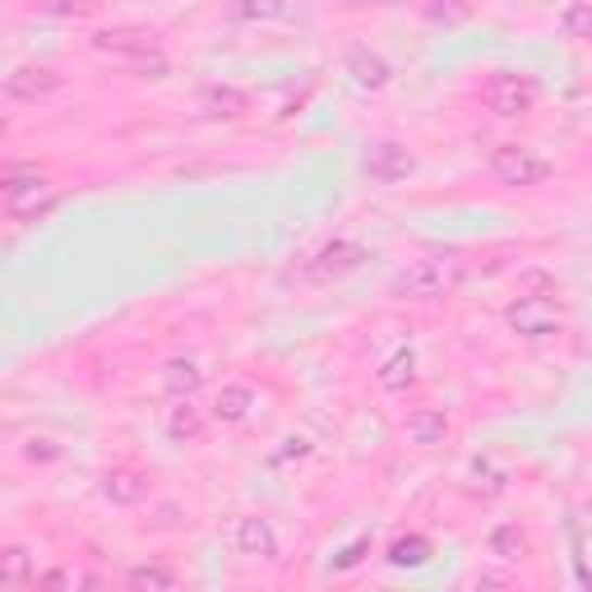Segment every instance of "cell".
<instances>
[{"label": "cell", "instance_id": "cell-15", "mask_svg": "<svg viewBox=\"0 0 592 592\" xmlns=\"http://www.w3.org/2000/svg\"><path fill=\"white\" fill-rule=\"evenodd\" d=\"M408 440L412 445H422V449H435V445H445L449 440V416L440 408H416L408 412Z\"/></svg>", "mask_w": 592, "mask_h": 592}, {"label": "cell", "instance_id": "cell-23", "mask_svg": "<svg viewBox=\"0 0 592 592\" xmlns=\"http://www.w3.org/2000/svg\"><path fill=\"white\" fill-rule=\"evenodd\" d=\"M0 583H5V588L38 583V569H33V555L24 546H5V551H0Z\"/></svg>", "mask_w": 592, "mask_h": 592}, {"label": "cell", "instance_id": "cell-25", "mask_svg": "<svg viewBox=\"0 0 592 592\" xmlns=\"http://www.w3.org/2000/svg\"><path fill=\"white\" fill-rule=\"evenodd\" d=\"M426 20L430 24H445V28H454V24H467L473 20V5L467 0H426Z\"/></svg>", "mask_w": 592, "mask_h": 592}, {"label": "cell", "instance_id": "cell-10", "mask_svg": "<svg viewBox=\"0 0 592 592\" xmlns=\"http://www.w3.org/2000/svg\"><path fill=\"white\" fill-rule=\"evenodd\" d=\"M232 546L236 555H246V561H278V532L269 518H259V514H241L236 524H232Z\"/></svg>", "mask_w": 592, "mask_h": 592}, {"label": "cell", "instance_id": "cell-20", "mask_svg": "<svg viewBox=\"0 0 592 592\" xmlns=\"http://www.w3.org/2000/svg\"><path fill=\"white\" fill-rule=\"evenodd\" d=\"M430 537H422V532H408V537H394L389 542V551H385V561L394 565V569H416V565H426L430 561Z\"/></svg>", "mask_w": 592, "mask_h": 592}, {"label": "cell", "instance_id": "cell-9", "mask_svg": "<svg viewBox=\"0 0 592 592\" xmlns=\"http://www.w3.org/2000/svg\"><path fill=\"white\" fill-rule=\"evenodd\" d=\"M61 75L51 65H20L5 75V98L10 102H47L61 93Z\"/></svg>", "mask_w": 592, "mask_h": 592}, {"label": "cell", "instance_id": "cell-3", "mask_svg": "<svg viewBox=\"0 0 592 592\" xmlns=\"http://www.w3.org/2000/svg\"><path fill=\"white\" fill-rule=\"evenodd\" d=\"M486 171L500 181V185H510V190H537V185H546L551 181V158H542L537 149L528 144H496L491 149V158H486Z\"/></svg>", "mask_w": 592, "mask_h": 592}, {"label": "cell", "instance_id": "cell-2", "mask_svg": "<svg viewBox=\"0 0 592 592\" xmlns=\"http://www.w3.org/2000/svg\"><path fill=\"white\" fill-rule=\"evenodd\" d=\"M0 190H5V214L10 222H38L42 214H51L56 208V185L47 181V171L38 163H10L5 167V181H0Z\"/></svg>", "mask_w": 592, "mask_h": 592}, {"label": "cell", "instance_id": "cell-28", "mask_svg": "<svg viewBox=\"0 0 592 592\" xmlns=\"http://www.w3.org/2000/svg\"><path fill=\"white\" fill-rule=\"evenodd\" d=\"M365 551H371V542H365V537H361V542H352V546H347V551L338 555V561H334V569H352V565L361 561Z\"/></svg>", "mask_w": 592, "mask_h": 592}, {"label": "cell", "instance_id": "cell-17", "mask_svg": "<svg viewBox=\"0 0 592 592\" xmlns=\"http://www.w3.org/2000/svg\"><path fill=\"white\" fill-rule=\"evenodd\" d=\"M204 385V371H200V361H190V357H171L163 365V394L171 398H195Z\"/></svg>", "mask_w": 592, "mask_h": 592}, {"label": "cell", "instance_id": "cell-11", "mask_svg": "<svg viewBox=\"0 0 592 592\" xmlns=\"http://www.w3.org/2000/svg\"><path fill=\"white\" fill-rule=\"evenodd\" d=\"M347 75H352L357 89L379 93V89H389V83H394V65L379 56V51H371V47H352V51H347Z\"/></svg>", "mask_w": 592, "mask_h": 592}, {"label": "cell", "instance_id": "cell-12", "mask_svg": "<svg viewBox=\"0 0 592 592\" xmlns=\"http://www.w3.org/2000/svg\"><path fill=\"white\" fill-rule=\"evenodd\" d=\"M102 496L120 510H134V504L149 500V477L139 473V467H112L107 477H102Z\"/></svg>", "mask_w": 592, "mask_h": 592}, {"label": "cell", "instance_id": "cell-26", "mask_svg": "<svg viewBox=\"0 0 592 592\" xmlns=\"http://www.w3.org/2000/svg\"><path fill=\"white\" fill-rule=\"evenodd\" d=\"M38 10L51 20H89L98 14V0H38Z\"/></svg>", "mask_w": 592, "mask_h": 592}, {"label": "cell", "instance_id": "cell-16", "mask_svg": "<svg viewBox=\"0 0 592 592\" xmlns=\"http://www.w3.org/2000/svg\"><path fill=\"white\" fill-rule=\"evenodd\" d=\"M486 546H491V555H496V561H504V565H524L528 555H532L528 532L518 528V524H496L491 537H486Z\"/></svg>", "mask_w": 592, "mask_h": 592}, {"label": "cell", "instance_id": "cell-29", "mask_svg": "<svg viewBox=\"0 0 592 592\" xmlns=\"http://www.w3.org/2000/svg\"><path fill=\"white\" fill-rule=\"evenodd\" d=\"M38 588H75V574H65V569H51V574H38Z\"/></svg>", "mask_w": 592, "mask_h": 592}, {"label": "cell", "instance_id": "cell-18", "mask_svg": "<svg viewBox=\"0 0 592 592\" xmlns=\"http://www.w3.org/2000/svg\"><path fill=\"white\" fill-rule=\"evenodd\" d=\"M255 408V389L250 385H222L218 398H214V422L222 426H241Z\"/></svg>", "mask_w": 592, "mask_h": 592}, {"label": "cell", "instance_id": "cell-19", "mask_svg": "<svg viewBox=\"0 0 592 592\" xmlns=\"http://www.w3.org/2000/svg\"><path fill=\"white\" fill-rule=\"evenodd\" d=\"M126 583H130L134 592H171V588L181 583V574L171 569V565H163V561H149V565L126 569Z\"/></svg>", "mask_w": 592, "mask_h": 592}, {"label": "cell", "instance_id": "cell-22", "mask_svg": "<svg viewBox=\"0 0 592 592\" xmlns=\"http://www.w3.org/2000/svg\"><path fill=\"white\" fill-rule=\"evenodd\" d=\"M228 14L236 24H273V20H287L292 5L287 0H232Z\"/></svg>", "mask_w": 592, "mask_h": 592}, {"label": "cell", "instance_id": "cell-13", "mask_svg": "<svg viewBox=\"0 0 592 592\" xmlns=\"http://www.w3.org/2000/svg\"><path fill=\"white\" fill-rule=\"evenodd\" d=\"M200 112L208 120H241L250 112V98L241 89H232V83H208V89L200 93Z\"/></svg>", "mask_w": 592, "mask_h": 592}, {"label": "cell", "instance_id": "cell-5", "mask_svg": "<svg viewBox=\"0 0 592 592\" xmlns=\"http://www.w3.org/2000/svg\"><path fill=\"white\" fill-rule=\"evenodd\" d=\"M537 98H542L537 79L532 75H514V69H496V75L481 83V107L504 116V120L528 116L537 107Z\"/></svg>", "mask_w": 592, "mask_h": 592}, {"label": "cell", "instance_id": "cell-6", "mask_svg": "<svg viewBox=\"0 0 592 592\" xmlns=\"http://www.w3.org/2000/svg\"><path fill=\"white\" fill-rule=\"evenodd\" d=\"M504 324H510L518 338L542 343V338H555V334H561V329H565V316H561V306H555L551 292H546V296H518V301L504 310Z\"/></svg>", "mask_w": 592, "mask_h": 592}, {"label": "cell", "instance_id": "cell-14", "mask_svg": "<svg viewBox=\"0 0 592 592\" xmlns=\"http://www.w3.org/2000/svg\"><path fill=\"white\" fill-rule=\"evenodd\" d=\"M208 435V416L190 403V398H177V408L167 412V440L171 445H200Z\"/></svg>", "mask_w": 592, "mask_h": 592}, {"label": "cell", "instance_id": "cell-1", "mask_svg": "<svg viewBox=\"0 0 592 592\" xmlns=\"http://www.w3.org/2000/svg\"><path fill=\"white\" fill-rule=\"evenodd\" d=\"M89 51L134 79H167L171 75V56L153 42L149 28H98V33H89Z\"/></svg>", "mask_w": 592, "mask_h": 592}, {"label": "cell", "instance_id": "cell-30", "mask_svg": "<svg viewBox=\"0 0 592 592\" xmlns=\"http://www.w3.org/2000/svg\"><path fill=\"white\" fill-rule=\"evenodd\" d=\"M338 5H385V0H338Z\"/></svg>", "mask_w": 592, "mask_h": 592}, {"label": "cell", "instance_id": "cell-7", "mask_svg": "<svg viewBox=\"0 0 592 592\" xmlns=\"http://www.w3.org/2000/svg\"><path fill=\"white\" fill-rule=\"evenodd\" d=\"M365 259H371V250L357 246V241H329V246H320L316 255H310L301 283H329V278H343V273L361 269Z\"/></svg>", "mask_w": 592, "mask_h": 592}, {"label": "cell", "instance_id": "cell-8", "mask_svg": "<svg viewBox=\"0 0 592 592\" xmlns=\"http://www.w3.org/2000/svg\"><path fill=\"white\" fill-rule=\"evenodd\" d=\"M361 171L371 181H379V185H398V181H408L412 171H416V158H412L403 144H394V139H379V144L365 149Z\"/></svg>", "mask_w": 592, "mask_h": 592}, {"label": "cell", "instance_id": "cell-4", "mask_svg": "<svg viewBox=\"0 0 592 592\" xmlns=\"http://www.w3.org/2000/svg\"><path fill=\"white\" fill-rule=\"evenodd\" d=\"M459 265H445V259H412L408 269H398L389 278V296L394 301H435V296L459 287Z\"/></svg>", "mask_w": 592, "mask_h": 592}, {"label": "cell", "instance_id": "cell-24", "mask_svg": "<svg viewBox=\"0 0 592 592\" xmlns=\"http://www.w3.org/2000/svg\"><path fill=\"white\" fill-rule=\"evenodd\" d=\"M561 28H565V38L588 42L592 38V0H569L561 14Z\"/></svg>", "mask_w": 592, "mask_h": 592}, {"label": "cell", "instance_id": "cell-27", "mask_svg": "<svg viewBox=\"0 0 592 592\" xmlns=\"http://www.w3.org/2000/svg\"><path fill=\"white\" fill-rule=\"evenodd\" d=\"M24 454H28L33 463H56V459H61V445H56V440H28Z\"/></svg>", "mask_w": 592, "mask_h": 592}, {"label": "cell", "instance_id": "cell-21", "mask_svg": "<svg viewBox=\"0 0 592 592\" xmlns=\"http://www.w3.org/2000/svg\"><path fill=\"white\" fill-rule=\"evenodd\" d=\"M379 389H389V394H403L416 385V357H412V347H403V352H394L385 365H379Z\"/></svg>", "mask_w": 592, "mask_h": 592}]
</instances>
